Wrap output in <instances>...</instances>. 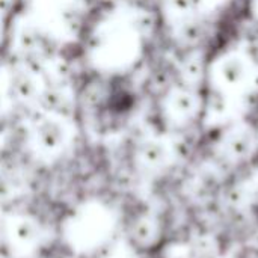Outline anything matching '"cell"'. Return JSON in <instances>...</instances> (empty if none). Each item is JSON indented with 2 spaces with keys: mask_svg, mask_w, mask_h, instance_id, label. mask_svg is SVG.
Segmentation results:
<instances>
[{
  "mask_svg": "<svg viewBox=\"0 0 258 258\" xmlns=\"http://www.w3.org/2000/svg\"><path fill=\"white\" fill-rule=\"evenodd\" d=\"M141 39L124 18L115 20L92 35L91 53L94 60L104 68H124L136 59Z\"/></svg>",
  "mask_w": 258,
  "mask_h": 258,
  "instance_id": "cell-1",
  "label": "cell"
},
{
  "mask_svg": "<svg viewBox=\"0 0 258 258\" xmlns=\"http://www.w3.org/2000/svg\"><path fill=\"white\" fill-rule=\"evenodd\" d=\"M254 76L252 59L237 50L221 54L210 68L213 86L230 97L245 94L254 83Z\"/></svg>",
  "mask_w": 258,
  "mask_h": 258,
  "instance_id": "cell-2",
  "label": "cell"
},
{
  "mask_svg": "<svg viewBox=\"0 0 258 258\" xmlns=\"http://www.w3.org/2000/svg\"><path fill=\"white\" fill-rule=\"evenodd\" d=\"M70 141V128L65 116L42 112L32 125V142L44 156H57Z\"/></svg>",
  "mask_w": 258,
  "mask_h": 258,
  "instance_id": "cell-3",
  "label": "cell"
},
{
  "mask_svg": "<svg viewBox=\"0 0 258 258\" xmlns=\"http://www.w3.org/2000/svg\"><path fill=\"white\" fill-rule=\"evenodd\" d=\"M163 107L169 119L181 124L197 116V113L203 107V101L194 88L183 85L172 88L169 91V94L165 98Z\"/></svg>",
  "mask_w": 258,
  "mask_h": 258,
  "instance_id": "cell-4",
  "label": "cell"
},
{
  "mask_svg": "<svg viewBox=\"0 0 258 258\" xmlns=\"http://www.w3.org/2000/svg\"><path fill=\"white\" fill-rule=\"evenodd\" d=\"M44 83L41 77L21 67L18 70L11 71L9 74V91L12 98L21 103H33L38 101L39 94L42 91Z\"/></svg>",
  "mask_w": 258,
  "mask_h": 258,
  "instance_id": "cell-5",
  "label": "cell"
},
{
  "mask_svg": "<svg viewBox=\"0 0 258 258\" xmlns=\"http://www.w3.org/2000/svg\"><path fill=\"white\" fill-rule=\"evenodd\" d=\"M255 132L248 125L233 127L222 141L227 156L234 160H243L249 157L255 150Z\"/></svg>",
  "mask_w": 258,
  "mask_h": 258,
  "instance_id": "cell-6",
  "label": "cell"
},
{
  "mask_svg": "<svg viewBox=\"0 0 258 258\" xmlns=\"http://www.w3.org/2000/svg\"><path fill=\"white\" fill-rule=\"evenodd\" d=\"M203 14V12H201ZM201 14L174 21V35L186 47H197L207 33V23Z\"/></svg>",
  "mask_w": 258,
  "mask_h": 258,
  "instance_id": "cell-7",
  "label": "cell"
},
{
  "mask_svg": "<svg viewBox=\"0 0 258 258\" xmlns=\"http://www.w3.org/2000/svg\"><path fill=\"white\" fill-rule=\"evenodd\" d=\"M231 112V97L218 88L213 86V89L209 92L204 104V118L210 124H219L225 121V118Z\"/></svg>",
  "mask_w": 258,
  "mask_h": 258,
  "instance_id": "cell-8",
  "label": "cell"
},
{
  "mask_svg": "<svg viewBox=\"0 0 258 258\" xmlns=\"http://www.w3.org/2000/svg\"><path fill=\"white\" fill-rule=\"evenodd\" d=\"M207 65H206V57L200 50H192L189 54H186L180 63V76L181 80L194 88L203 82L206 77Z\"/></svg>",
  "mask_w": 258,
  "mask_h": 258,
  "instance_id": "cell-9",
  "label": "cell"
},
{
  "mask_svg": "<svg viewBox=\"0 0 258 258\" xmlns=\"http://www.w3.org/2000/svg\"><path fill=\"white\" fill-rule=\"evenodd\" d=\"M171 148L162 139H148L139 148V160L150 169H159L166 165Z\"/></svg>",
  "mask_w": 258,
  "mask_h": 258,
  "instance_id": "cell-10",
  "label": "cell"
},
{
  "mask_svg": "<svg viewBox=\"0 0 258 258\" xmlns=\"http://www.w3.org/2000/svg\"><path fill=\"white\" fill-rule=\"evenodd\" d=\"M163 9L172 21L203 12V0H163Z\"/></svg>",
  "mask_w": 258,
  "mask_h": 258,
  "instance_id": "cell-11",
  "label": "cell"
},
{
  "mask_svg": "<svg viewBox=\"0 0 258 258\" xmlns=\"http://www.w3.org/2000/svg\"><path fill=\"white\" fill-rule=\"evenodd\" d=\"M11 234L14 243H17L20 248H30L38 239V230L27 218L15 219L11 225Z\"/></svg>",
  "mask_w": 258,
  "mask_h": 258,
  "instance_id": "cell-12",
  "label": "cell"
},
{
  "mask_svg": "<svg viewBox=\"0 0 258 258\" xmlns=\"http://www.w3.org/2000/svg\"><path fill=\"white\" fill-rule=\"evenodd\" d=\"M225 2H227V0H203V12H204V14H206V11L210 12V11H213V9H216V8H219V6H222Z\"/></svg>",
  "mask_w": 258,
  "mask_h": 258,
  "instance_id": "cell-13",
  "label": "cell"
},
{
  "mask_svg": "<svg viewBox=\"0 0 258 258\" xmlns=\"http://www.w3.org/2000/svg\"><path fill=\"white\" fill-rule=\"evenodd\" d=\"M252 3H254V9H255V12L258 14V0H252Z\"/></svg>",
  "mask_w": 258,
  "mask_h": 258,
  "instance_id": "cell-14",
  "label": "cell"
}]
</instances>
